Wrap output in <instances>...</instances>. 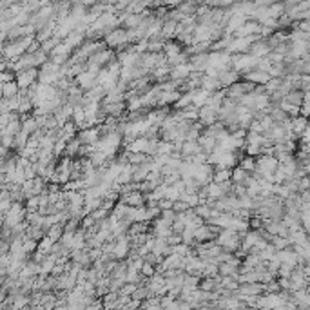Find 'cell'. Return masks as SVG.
Instances as JSON below:
<instances>
[{"label": "cell", "mask_w": 310, "mask_h": 310, "mask_svg": "<svg viewBox=\"0 0 310 310\" xmlns=\"http://www.w3.org/2000/svg\"><path fill=\"white\" fill-rule=\"evenodd\" d=\"M258 254H259V258H261V261H268L270 258H274V254H276V248L272 247V243L268 241L267 247L261 248V250H259Z\"/></svg>", "instance_id": "74e56055"}, {"label": "cell", "mask_w": 310, "mask_h": 310, "mask_svg": "<svg viewBox=\"0 0 310 310\" xmlns=\"http://www.w3.org/2000/svg\"><path fill=\"white\" fill-rule=\"evenodd\" d=\"M19 91H20V87L15 80L6 82V84H2V98H6V100H8V98H13V96L19 95Z\"/></svg>", "instance_id": "7402d4cb"}, {"label": "cell", "mask_w": 310, "mask_h": 310, "mask_svg": "<svg viewBox=\"0 0 310 310\" xmlns=\"http://www.w3.org/2000/svg\"><path fill=\"white\" fill-rule=\"evenodd\" d=\"M238 201H239V209H252V198L250 196L247 194L239 196Z\"/></svg>", "instance_id": "f6af8a7d"}, {"label": "cell", "mask_w": 310, "mask_h": 310, "mask_svg": "<svg viewBox=\"0 0 310 310\" xmlns=\"http://www.w3.org/2000/svg\"><path fill=\"white\" fill-rule=\"evenodd\" d=\"M218 82H220V86L223 87V89H227L229 86H232V84H236V82L239 80V73H236L234 69H225V71H220L218 73Z\"/></svg>", "instance_id": "5bb4252c"}, {"label": "cell", "mask_w": 310, "mask_h": 310, "mask_svg": "<svg viewBox=\"0 0 310 310\" xmlns=\"http://www.w3.org/2000/svg\"><path fill=\"white\" fill-rule=\"evenodd\" d=\"M259 125H261L263 131H268L274 125V120L270 118V115H263L261 118H259Z\"/></svg>", "instance_id": "bcb514c9"}, {"label": "cell", "mask_w": 310, "mask_h": 310, "mask_svg": "<svg viewBox=\"0 0 310 310\" xmlns=\"http://www.w3.org/2000/svg\"><path fill=\"white\" fill-rule=\"evenodd\" d=\"M209 91L201 89V87H198V89H192L191 91V96H192V104L196 105V107H201V105H205L207 100H209Z\"/></svg>", "instance_id": "e0dca14e"}, {"label": "cell", "mask_w": 310, "mask_h": 310, "mask_svg": "<svg viewBox=\"0 0 310 310\" xmlns=\"http://www.w3.org/2000/svg\"><path fill=\"white\" fill-rule=\"evenodd\" d=\"M64 151H66V140L58 138L57 142L53 143V154L55 156H64Z\"/></svg>", "instance_id": "ab89813d"}, {"label": "cell", "mask_w": 310, "mask_h": 310, "mask_svg": "<svg viewBox=\"0 0 310 310\" xmlns=\"http://www.w3.org/2000/svg\"><path fill=\"white\" fill-rule=\"evenodd\" d=\"M276 256H277V259H279V261L286 263V265H290V267H296V265H297V254L294 252L292 245L281 248V250H276Z\"/></svg>", "instance_id": "4fadbf2b"}, {"label": "cell", "mask_w": 310, "mask_h": 310, "mask_svg": "<svg viewBox=\"0 0 310 310\" xmlns=\"http://www.w3.org/2000/svg\"><path fill=\"white\" fill-rule=\"evenodd\" d=\"M129 223L134 221H145L147 220V205H140V207H127V212L124 216Z\"/></svg>", "instance_id": "52a82bcc"}, {"label": "cell", "mask_w": 310, "mask_h": 310, "mask_svg": "<svg viewBox=\"0 0 310 310\" xmlns=\"http://www.w3.org/2000/svg\"><path fill=\"white\" fill-rule=\"evenodd\" d=\"M125 153H127V162H129L131 165H140V163L149 162V160L153 158L145 153H131V151H125Z\"/></svg>", "instance_id": "d4e9b609"}, {"label": "cell", "mask_w": 310, "mask_h": 310, "mask_svg": "<svg viewBox=\"0 0 310 310\" xmlns=\"http://www.w3.org/2000/svg\"><path fill=\"white\" fill-rule=\"evenodd\" d=\"M285 13V8H283L281 2H276V4L267 6V17H272V19H277Z\"/></svg>", "instance_id": "d6a6232c"}, {"label": "cell", "mask_w": 310, "mask_h": 310, "mask_svg": "<svg viewBox=\"0 0 310 310\" xmlns=\"http://www.w3.org/2000/svg\"><path fill=\"white\" fill-rule=\"evenodd\" d=\"M118 200L124 201L125 205H131V207L145 205V194L140 191H131V192H125V194H120Z\"/></svg>", "instance_id": "9c48e42d"}, {"label": "cell", "mask_w": 310, "mask_h": 310, "mask_svg": "<svg viewBox=\"0 0 310 310\" xmlns=\"http://www.w3.org/2000/svg\"><path fill=\"white\" fill-rule=\"evenodd\" d=\"M37 77H39V69H37V67H29V69H24V71L17 73L15 82L19 84L20 89H28L31 84L37 82Z\"/></svg>", "instance_id": "3957f363"}, {"label": "cell", "mask_w": 310, "mask_h": 310, "mask_svg": "<svg viewBox=\"0 0 310 310\" xmlns=\"http://www.w3.org/2000/svg\"><path fill=\"white\" fill-rule=\"evenodd\" d=\"M151 252L158 254V256H167V254H171V245H169L163 238H156L154 239L153 248H151Z\"/></svg>", "instance_id": "d6986e66"}, {"label": "cell", "mask_w": 310, "mask_h": 310, "mask_svg": "<svg viewBox=\"0 0 310 310\" xmlns=\"http://www.w3.org/2000/svg\"><path fill=\"white\" fill-rule=\"evenodd\" d=\"M192 104V96H191V91H183L180 95V98H178L176 102H174V109L176 111H180V109H183V107H187V105H191Z\"/></svg>", "instance_id": "83f0119b"}, {"label": "cell", "mask_w": 310, "mask_h": 310, "mask_svg": "<svg viewBox=\"0 0 310 310\" xmlns=\"http://www.w3.org/2000/svg\"><path fill=\"white\" fill-rule=\"evenodd\" d=\"M62 232H64V225L62 223H55V225H51L48 230H46V234H48L53 241H58L60 236H62Z\"/></svg>", "instance_id": "4dcf8cb0"}, {"label": "cell", "mask_w": 310, "mask_h": 310, "mask_svg": "<svg viewBox=\"0 0 310 310\" xmlns=\"http://www.w3.org/2000/svg\"><path fill=\"white\" fill-rule=\"evenodd\" d=\"M189 250H191V247H189L187 243H183V241H181V243H178V245H172V247H171V252L176 254V256H181V258H183V256H187V254H189Z\"/></svg>", "instance_id": "f35d334b"}, {"label": "cell", "mask_w": 310, "mask_h": 310, "mask_svg": "<svg viewBox=\"0 0 310 310\" xmlns=\"http://www.w3.org/2000/svg\"><path fill=\"white\" fill-rule=\"evenodd\" d=\"M272 49L268 48V44L265 39H258L256 42L250 44V48H248V55L254 58H261V57H267L268 53H270Z\"/></svg>", "instance_id": "8fae6325"}, {"label": "cell", "mask_w": 310, "mask_h": 310, "mask_svg": "<svg viewBox=\"0 0 310 310\" xmlns=\"http://www.w3.org/2000/svg\"><path fill=\"white\" fill-rule=\"evenodd\" d=\"M0 98H2V82H0Z\"/></svg>", "instance_id": "f907efd6"}, {"label": "cell", "mask_w": 310, "mask_h": 310, "mask_svg": "<svg viewBox=\"0 0 310 310\" xmlns=\"http://www.w3.org/2000/svg\"><path fill=\"white\" fill-rule=\"evenodd\" d=\"M243 151H245V154L254 156V158H258L259 154H261V147H259V145H247V143H245Z\"/></svg>", "instance_id": "7bdbcfd3"}, {"label": "cell", "mask_w": 310, "mask_h": 310, "mask_svg": "<svg viewBox=\"0 0 310 310\" xmlns=\"http://www.w3.org/2000/svg\"><path fill=\"white\" fill-rule=\"evenodd\" d=\"M111 58H115V51L111 48H104V49H100V51H96V53H93L87 60L89 62H95V64H98L100 67H104L105 64L109 62Z\"/></svg>", "instance_id": "7c38bea8"}, {"label": "cell", "mask_w": 310, "mask_h": 310, "mask_svg": "<svg viewBox=\"0 0 310 310\" xmlns=\"http://www.w3.org/2000/svg\"><path fill=\"white\" fill-rule=\"evenodd\" d=\"M270 243H272V247L276 248V250H281V248L288 247L290 241H288L286 236H270Z\"/></svg>", "instance_id": "836d02e7"}, {"label": "cell", "mask_w": 310, "mask_h": 310, "mask_svg": "<svg viewBox=\"0 0 310 310\" xmlns=\"http://www.w3.org/2000/svg\"><path fill=\"white\" fill-rule=\"evenodd\" d=\"M131 250V236L127 232L122 234V236H118V238L115 239V247H113V258L115 259H125L127 258V254H129Z\"/></svg>", "instance_id": "7a4b0ae2"}, {"label": "cell", "mask_w": 310, "mask_h": 310, "mask_svg": "<svg viewBox=\"0 0 310 310\" xmlns=\"http://www.w3.org/2000/svg\"><path fill=\"white\" fill-rule=\"evenodd\" d=\"M198 109H200V107H196L194 104H191V105H187V107H183V109L178 111V116H180L181 120L196 122V120H198Z\"/></svg>", "instance_id": "ac0fdd59"}, {"label": "cell", "mask_w": 310, "mask_h": 310, "mask_svg": "<svg viewBox=\"0 0 310 310\" xmlns=\"http://www.w3.org/2000/svg\"><path fill=\"white\" fill-rule=\"evenodd\" d=\"M80 140L75 136V138H71V140H67L66 142V151H64V154L66 156H69V158H77L78 156V149H80Z\"/></svg>", "instance_id": "603a6c76"}, {"label": "cell", "mask_w": 310, "mask_h": 310, "mask_svg": "<svg viewBox=\"0 0 310 310\" xmlns=\"http://www.w3.org/2000/svg\"><path fill=\"white\" fill-rule=\"evenodd\" d=\"M104 44L107 46V48H111V49H122V48H125V46H129V42H127V31H125V28L118 26V28L111 29L109 33L104 37Z\"/></svg>", "instance_id": "6da1fadb"}, {"label": "cell", "mask_w": 310, "mask_h": 310, "mask_svg": "<svg viewBox=\"0 0 310 310\" xmlns=\"http://www.w3.org/2000/svg\"><path fill=\"white\" fill-rule=\"evenodd\" d=\"M180 2L181 0H163V6H165V8H176Z\"/></svg>", "instance_id": "c3c4849f"}, {"label": "cell", "mask_w": 310, "mask_h": 310, "mask_svg": "<svg viewBox=\"0 0 310 310\" xmlns=\"http://www.w3.org/2000/svg\"><path fill=\"white\" fill-rule=\"evenodd\" d=\"M241 80L250 82V84H254V86H265V84L270 80V75L265 73V71L252 69V71H248V73H245V75H241Z\"/></svg>", "instance_id": "8992f818"}, {"label": "cell", "mask_w": 310, "mask_h": 310, "mask_svg": "<svg viewBox=\"0 0 310 310\" xmlns=\"http://www.w3.org/2000/svg\"><path fill=\"white\" fill-rule=\"evenodd\" d=\"M37 243H39V241H37V239H33V238H24L22 239V250H24L26 254H33L35 250H37Z\"/></svg>", "instance_id": "d590c367"}, {"label": "cell", "mask_w": 310, "mask_h": 310, "mask_svg": "<svg viewBox=\"0 0 310 310\" xmlns=\"http://www.w3.org/2000/svg\"><path fill=\"white\" fill-rule=\"evenodd\" d=\"M28 138H29V134L26 133V131L20 129L19 133H17V134L13 136V147H15V149H22V147L26 145V143H28Z\"/></svg>", "instance_id": "1f68e13d"}, {"label": "cell", "mask_w": 310, "mask_h": 310, "mask_svg": "<svg viewBox=\"0 0 310 310\" xmlns=\"http://www.w3.org/2000/svg\"><path fill=\"white\" fill-rule=\"evenodd\" d=\"M102 113H104L105 116H116V118H120V116H124L125 113H127V107H125V100L124 102H113V104H102Z\"/></svg>", "instance_id": "30bf717a"}, {"label": "cell", "mask_w": 310, "mask_h": 310, "mask_svg": "<svg viewBox=\"0 0 310 310\" xmlns=\"http://www.w3.org/2000/svg\"><path fill=\"white\" fill-rule=\"evenodd\" d=\"M187 209H191V207L187 205L183 200H176L172 203V210H174V212H183V210H187Z\"/></svg>", "instance_id": "7dc6e473"}, {"label": "cell", "mask_w": 310, "mask_h": 310, "mask_svg": "<svg viewBox=\"0 0 310 310\" xmlns=\"http://www.w3.org/2000/svg\"><path fill=\"white\" fill-rule=\"evenodd\" d=\"M292 268L294 267H290V265H286V263H281L279 267H277V277H288L290 276V272H292Z\"/></svg>", "instance_id": "ee69618b"}, {"label": "cell", "mask_w": 310, "mask_h": 310, "mask_svg": "<svg viewBox=\"0 0 310 310\" xmlns=\"http://www.w3.org/2000/svg\"><path fill=\"white\" fill-rule=\"evenodd\" d=\"M73 82H75L82 91H87V89H91V87L96 86V75L95 73L87 71V69H84V71L78 73L77 77L73 78Z\"/></svg>", "instance_id": "5b68a950"}, {"label": "cell", "mask_w": 310, "mask_h": 310, "mask_svg": "<svg viewBox=\"0 0 310 310\" xmlns=\"http://www.w3.org/2000/svg\"><path fill=\"white\" fill-rule=\"evenodd\" d=\"M205 187V192H207V198H210V200H218V198H221L223 196V189H221L220 183H216V181H209Z\"/></svg>", "instance_id": "44dd1931"}, {"label": "cell", "mask_w": 310, "mask_h": 310, "mask_svg": "<svg viewBox=\"0 0 310 310\" xmlns=\"http://www.w3.org/2000/svg\"><path fill=\"white\" fill-rule=\"evenodd\" d=\"M100 136H102V133L98 125L87 127V129H82L77 133V138L80 140V143H87V145H95V143L100 140Z\"/></svg>", "instance_id": "277c9868"}, {"label": "cell", "mask_w": 310, "mask_h": 310, "mask_svg": "<svg viewBox=\"0 0 310 310\" xmlns=\"http://www.w3.org/2000/svg\"><path fill=\"white\" fill-rule=\"evenodd\" d=\"M156 272V268H154L153 263H149V261H143L142 268H140V274H142L143 277H151Z\"/></svg>", "instance_id": "b9f144b4"}, {"label": "cell", "mask_w": 310, "mask_h": 310, "mask_svg": "<svg viewBox=\"0 0 310 310\" xmlns=\"http://www.w3.org/2000/svg\"><path fill=\"white\" fill-rule=\"evenodd\" d=\"M200 87H201V89L209 91V93L221 89V86H220V82H218V78H214V77H207V75H201Z\"/></svg>", "instance_id": "ffe728a7"}, {"label": "cell", "mask_w": 310, "mask_h": 310, "mask_svg": "<svg viewBox=\"0 0 310 310\" xmlns=\"http://www.w3.org/2000/svg\"><path fill=\"white\" fill-rule=\"evenodd\" d=\"M238 165L243 171H247L248 174H252L254 171H256V158L254 156H248V154H245V156H241L238 160Z\"/></svg>", "instance_id": "cb8c5ba5"}, {"label": "cell", "mask_w": 310, "mask_h": 310, "mask_svg": "<svg viewBox=\"0 0 310 310\" xmlns=\"http://www.w3.org/2000/svg\"><path fill=\"white\" fill-rule=\"evenodd\" d=\"M82 6H86V8H89V6H93V4H96V2H100V0H78Z\"/></svg>", "instance_id": "681fc988"}, {"label": "cell", "mask_w": 310, "mask_h": 310, "mask_svg": "<svg viewBox=\"0 0 310 310\" xmlns=\"http://www.w3.org/2000/svg\"><path fill=\"white\" fill-rule=\"evenodd\" d=\"M247 174L248 172L243 171L239 165H234V167L230 169V181H232V183H243V180L247 178Z\"/></svg>", "instance_id": "f1b7e54d"}, {"label": "cell", "mask_w": 310, "mask_h": 310, "mask_svg": "<svg viewBox=\"0 0 310 310\" xmlns=\"http://www.w3.org/2000/svg\"><path fill=\"white\" fill-rule=\"evenodd\" d=\"M227 180H230V169H212V181L221 183Z\"/></svg>", "instance_id": "f546056e"}, {"label": "cell", "mask_w": 310, "mask_h": 310, "mask_svg": "<svg viewBox=\"0 0 310 310\" xmlns=\"http://www.w3.org/2000/svg\"><path fill=\"white\" fill-rule=\"evenodd\" d=\"M84 40H86V33H80V31H75V29H73L71 33H69L66 39H64V42H66L67 46H69V48L75 51V49H77L78 46L84 42Z\"/></svg>", "instance_id": "2e32d148"}, {"label": "cell", "mask_w": 310, "mask_h": 310, "mask_svg": "<svg viewBox=\"0 0 310 310\" xmlns=\"http://www.w3.org/2000/svg\"><path fill=\"white\" fill-rule=\"evenodd\" d=\"M305 127H308V122H306V116H301V115H297V116H294L292 118V133L296 134V136H299V133Z\"/></svg>", "instance_id": "484cf974"}, {"label": "cell", "mask_w": 310, "mask_h": 310, "mask_svg": "<svg viewBox=\"0 0 310 310\" xmlns=\"http://www.w3.org/2000/svg\"><path fill=\"white\" fill-rule=\"evenodd\" d=\"M189 66H191V71L203 73L205 71V67L209 66V51L207 53H198V55L189 57Z\"/></svg>", "instance_id": "ba28073f"}, {"label": "cell", "mask_w": 310, "mask_h": 310, "mask_svg": "<svg viewBox=\"0 0 310 310\" xmlns=\"http://www.w3.org/2000/svg\"><path fill=\"white\" fill-rule=\"evenodd\" d=\"M200 151H201V147H200V143L196 142V140H183L181 149H180L181 160H187L189 156H192V154H196V153H200Z\"/></svg>", "instance_id": "9a60e30c"}, {"label": "cell", "mask_w": 310, "mask_h": 310, "mask_svg": "<svg viewBox=\"0 0 310 310\" xmlns=\"http://www.w3.org/2000/svg\"><path fill=\"white\" fill-rule=\"evenodd\" d=\"M60 42V39H58V37H55V35H53L51 39H48V40H44V42H40V49H42L44 53H51V49L55 48V46H57V44Z\"/></svg>", "instance_id": "8d00e7d4"}, {"label": "cell", "mask_w": 310, "mask_h": 310, "mask_svg": "<svg viewBox=\"0 0 310 310\" xmlns=\"http://www.w3.org/2000/svg\"><path fill=\"white\" fill-rule=\"evenodd\" d=\"M180 236H181V241H183V243H187V245H189V247H194V245H196L194 230L189 229V227H185V229L181 230Z\"/></svg>", "instance_id": "e575fe53"}, {"label": "cell", "mask_w": 310, "mask_h": 310, "mask_svg": "<svg viewBox=\"0 0 310 310\" xmlns=\"http://www.w3.org/2000/svg\"><path fill=\"white\" fill-rule=\"evenodd\" d=\"M160 218H162L167 225H172V221H174V218H176V212H174L172 209H163L162 212H160Z\"/></svg>", "instance_id": "60d3db41"}, {"label": "cell", "mask_w": 310, "mask_h": 310, "mask_svg": "<svg viewBox=\"0 0 310 310\" xmlns=\"http://www.w3.org/2000/svg\"><path fill=\"white\" fill-rule=\"evenodd\" d=\"M218 274H220V276H232L234 279H236V276H238V267H234V265H230V263H227V261L218 263Z\"/></svg>", "instance_id": "4316f807"}, {"label": "cell", "mask_w": 310, "mask_h": 310, "mask_svg": "<svg viewBox=\"0 0 310 310\" xmlns=\"http://www.w3.org/2000/svg\"><path fill=\"white\" fill-rule=\"evenodd\" d=\"M2 279H4V276H0V285H2Z\"/></svg>", "instance_id": "816d5d0a"}]
</instances>
